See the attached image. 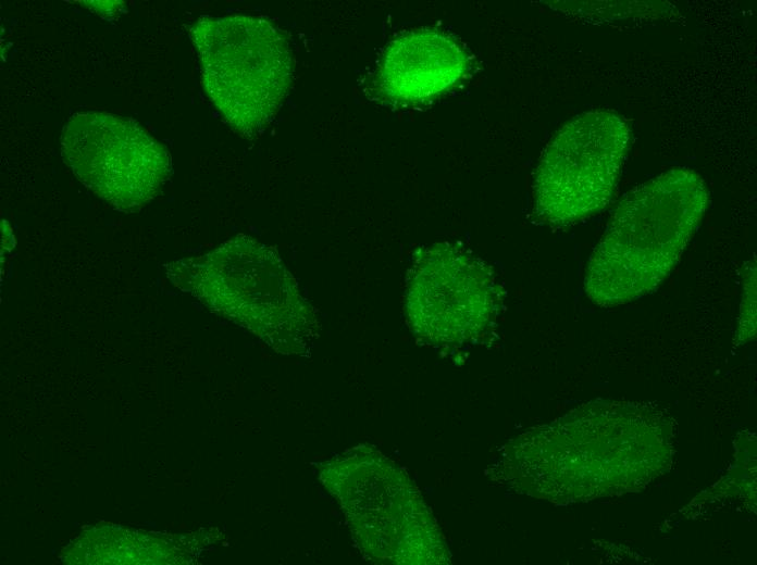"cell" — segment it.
Masks as SVG:
<instances>
[{"mask_svg": "<svg viewBox=\"0 0 757 565\" xmlns=\"http://www.w3.org/2000/svg\"><path fill=\"white\" fill-rule=\"evenodd\" d=\"M709 200L704 179L673 167L634 187L617 205L584 279L591 301L616 306L653 292L671 273Z\"/></svg>", "mask_w": 757, "mask_h": 565, "instance_id": "cell-1", "label": "cell"}, {"mask_svg": "<svg viewBox=\"0 0 757 565\" xmlns=\"http://www.w3.org/2000/svg\"><path fill=\"white\" fill-rule=\"evenodd\" d=\"M203 89L225 121L252 138L274 118L293 80L289 43L269 20L203 16L189 28Z\"/></svg>", "mask_w": 757, "mask_h": 565, "instance_id": "cell-2", "label": "cell"}, {"mask_svg": "<svg viewBox=\"0 0 757 565\" xmlns=\"http://www.w3.org/2000/svg\"><path fill=\"white\" fill-rule=\"evenodd\" d=\"M166 276L211 310L268 338L302 335L310 305L277 252L239 235L196 258L166 265Z\"/></svg>", "mask_w": 757, "mask_h": 565, "instance_id": "cell-3", "label": "cell"}, {"mask_svg": "<svg viewBox=\"0 0 757 565\" xmlns=\"http://www.w3.org/2000/svg\"><path fill=\"white\" fill-rule=\"evenodd\" d=\"M630 139L625 121L608 110L585 112L563 125L536 168L537 216L560 226L605 209L616 191Z\"/></svg>", "mask_w": 757, "mask_h": 565, "instance_id": "cell-4", "label": "cell"}, {"mask_svg": "<svg viewBox=\"0 0 757 565\" xmlns=\"http://www.w3.org/2000/svg\"><path fill=\"white\" fill-rule=\"evenodd\" d=\"M60 148L77 179L123 213L150 203L172 173L162 143L135 121L108 112L73 114L62 129Z\"/></svg>", "mask_w": 757, "mask_h": 565, "instance_id": "cell-5", "label": "cell"}, {"mask_svg": "<svg viewBox=\"0 0 757 565\" xmlns=\"http://www.w3.org/2000/svg\"><path fill=\"white\" fill-rule=\"evenodd\" d=\"M498 291L488 267L450 243L415 256L406 289V314L414 332L440 344L479 335L497 307Z\"/></svg>", "mask_w": 757, "mask_h": 565, "instance_id": "cell-6", "label": "cell"}, {"mask_svg": "<svg viewBox=\"0 0 757 565\" xmlns=\"http://www.w3.org/2000/svg\"><path fill=\"white\" fill-rule=\"evenodd\" d=\"M470 59L451 37L427 28L400 35L386 48L378 85L389 99L415 103L456 85L469 70Z\"/></svg>", "mask_w": 757, "mask_h": 565, "instance_id": "cell-7", "label": "cell"}]
</instances>
